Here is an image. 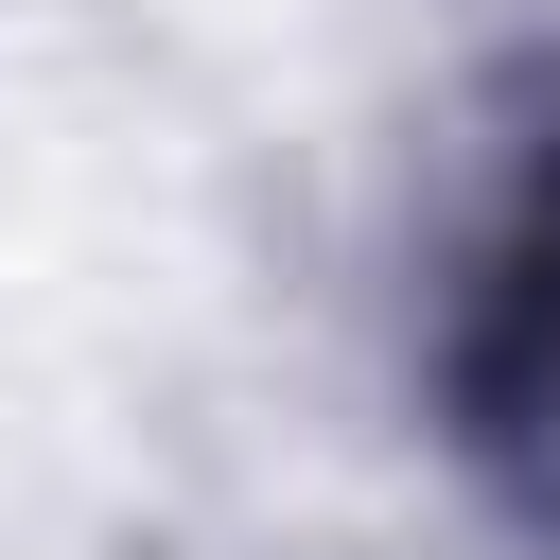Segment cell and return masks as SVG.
<instances>
[{
    "label": "cell",
    "mask_w": 560,
    "mask_h": 560,
    "mask_svg": "<svg viewBox=\"0 0 560 560\" xmlns=\"http://www.w3.org/2000/svg\"><path fill=\"white\" fill-rule=\"evenodd\" d=\"M455 420L472 455L560 525V140L525 158L508 228L472 245V315H455Z\"/></svg>",
    "instance_id": "1"
}]
</instances>
